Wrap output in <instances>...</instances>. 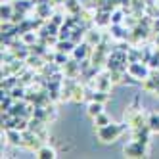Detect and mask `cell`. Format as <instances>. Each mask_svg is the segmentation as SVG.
Returning <instances> with one entry per match:
<instances>
[{
	"mask_svg": "<svg viewBox=\"0 0 159 159\" xmlns=\"http://www.w3.org/2000/svg\"><path fill=\"white\" fill-rule=\"evenodd\" d=\"M92 50H94V48L84 40V42H81V44H77V46H75V50H73V58L79 60V61H81V60H86V58H90Z\"/></svg>",
	"mask_w": 159,
	"mask_h": 159,
	"instance_id": "277c9868",
	"label": "cell"
},
{
	"mask_svg": "<svg viewBox=\"0 0 159 159\" xmlns=\"http://www.w3.org/2000/svg\"><path fill=\"white\" fill-rule=\"evenodd\" d=\"M84 40L90 44V46H98V44L102 42V35H100V33L98 31H92V29H90V31H86V37H84Z\"/></svg>",
	"mask_w": 159,
	"mask_h": 159,
	"instance_id": "5bb4252c",
	"label": "cell"
},
{
	"mask_svg": "<svg viewBox=\"0 0 159 159\" xmlns=\"http://www.w3.org/2000/svg\"><path fill=\"white\" fill-rule=\"evenodd\" d=\"M119 4L121 6H129V4H132V0H119Z\"/></svg>",
	"mask_w": 159,
	"mask_h": 159,
	"instance_id": "44dd1931",
	"label": "cell"
},
{
	"mask_svg": "<svg viewBox=\"0 0 159 159\" xmlns=\"http://www.w3.org/2000/svg\"><path fill=\"white\" fill-rule=\"evenodd\" d=\"M46 2H52V0H33V4H46Z\"/></svg>",
	"mask_w": 159,
	"mask_h": 159,
	"instance_id": "ffe728a7",
	"label": "cell"
},
{
	"mask_svg": "<svg viewBox=\"0 0 159 159\" xmlns=\"http://www.w3.org/2000/svg\"><path fill=\"white\" fill-rule=\"evenodd\" d=\"M6 138L14 146H23V130L19 129H6Z\"/></svg>",
	"mask_w": 159,
	"mask_h": 159,
	"instance_id": "8992f818",
	"label": "cell"
},
{
	"mask_svg": "<svg viewBox=\"0 0 159 159\" xmlns=\"http://www.w3.org/2000/svg\"><path fill=\"white\" fill-rule=\"evenodd\" d=\"M127 119H129V125H130L132 129H140V127H146V125H148V117L144 115L142 111H132V113H129Z\"/></svg>",
	"mask_w": 159,
	"mask_h": 159,
	"instance_id": "5b68a950",
	"label": "cell"
},
{
	"mask_svg": "<svg viewBox=\"0 0 159 159\" xmlns=\"http://www.w3.org/2000/svg\"><path fill=\"white\" fill-rule=\"evenodd\" d=\"M111 84H113V81H111L109 73H107V75H100L98 79H94V81H92V86H94V88H98V90H106V92H109Z\"/></svg>",
	"mask_w": 159,
	"mask_h": 159,
	"instance_id": "ba28073f",
	"label": "cell"
},
{
	"mask_svg": "<svg viewBox=\"0 0 159 159\" xmlns=\"http://www.w3.org/2000/svg\"><path fill=\"white\" fill-rule=\"evenodd\" d=\"M75 46L77 44L71 40V39H67V40H58V44H56V50L58 52H65V54H73V50H75Z\"/></svg>",
	"mask_w": 159,
	"mask_h": 159,
	"instance_id": "30bf717a",
	"label": "cell"
},
{
	"mask_svg": "<svg viewBox=\"0 0 159 159\" xmlns=\"http://www.w3.org/2000/svg\"><path fill=\"white\" fill-rule=\"evenodd\" d=\"M86 98V88L84 86H81V84H75V88H73V94H71V102H75V104H79V102H83Z\"/></svg>",
	"mask_w": 159,
	"mask_h": 159,
	"instance_id": "4fadbf2b",
	"label": "cell"
},
{
	"mask_svg": "<svg viewBox=\"0 0 159 159\" xmlns=\"http://www.w3.org/2000/svg\"><path fill=\"white\" fill-rule=\"evenodd\" d=\"M50 21H52V23H56V25H58V27H61V25L65 23V17H63L61 14H52Z\"/></svg>",
	"mask_w": 159,
	"mask_h": 159,
	"instance_id": "d6986e66",
	"label": "cell"
},
{
	"mask_svg": "<svg viewBox=\"0 0 159 159\" xmlns=\"http://www.w3.org/2000/svg\"><path fill=\"white\" fill-rule=\"evenodd\" d=\"M157 44H159V33H157Z\"/></svg>",
	"mask_w": 159,
	"mask_h": 159,
	"instance_id": "cb8c5ba5",
	"label": "cell"
},
{
	"mask_svg": "<svg viewBox=\"0 0 159 159\" xmlns=\"http://www.w3.org/2000/svg\"><path fill=\"white\" fill-rule=\"evenodd\" d=\"M125 155H129V157H144V155H148V144H144L140 140H132L130 144L125 146Z\"/></svg>",
	"mask_w": 159,
	"mask_h": 159,
	"instance_id": "3957f363",
	"label": "cell"
},
{
	"mask_svg": "<svg viewBox=\"0 0 159 159\" xmlns=\"http://www.w3.org/2000/svg\"><path fill=\"white\" fill-rule=\"evenodd\" d=\"M113 23H123V12H121V10H117V12L113 10V12H111V25Z\"/></svg>",
	"mask_w": 159,
	"mask_h": 159,
	"instance_id": "ac0fdd59",
	"label": "cell"
},
{
	"mask_svg": "<svg viewBox=\"0 0 159 159\" xmlns=\"http://www.w3.org/2000/svg\"><path fill=\"white\" fill-rule=\"evenodd\" d=\"M35 12H37V17H52V2H46V4H37L35 6Z\"/></svg>",
	"mask_w": 159,
	"mask_h": 159,
	"instance_id": "9c48e42d",
	"label": "cell"
},
{
	"mask_svg": "<svg viewBox=\"0 0 159 159\" xmlns=\"http://www.w3.org/2000/svg\"><path fill=\"white\" fill-rule=\"evenodd\" d=\"M125 129H127V125H115V123H109L106 125V127H100L98 129V138L102 142H113V140H117L119 136L125 132Z\"/></svg>",
	"mask_w": 159,
	"mask_h": 159,
	"instance_id": "6da1fadb",
	"label": "cell"
},
{
	"mask_svg": "<svg viewBox=\"0 0 159 159\" xmlns=\"http://www.w3.org/2000/svg\"><path fill=\"white\" fill-rule=\"evenodd\" d=\"M148 125H150V129L153 132L159 134V113H150L148 115Z\"/></svg>",
	"mask_w": 159,
	"mask_h": 159,
	"instance_id": "9a60e30c",
	"label": "cell"
},
{
	"mask_svg": "<svg viewBox=\"0 0 159 159\" xmlns=\"http://www.w3.org/2000/svg\"><path fill=\"white\" fill-rule=\"evenodd\" d=\"M153 31H157V33H159V19H157L155 23H153Z\"/></svg>",
	"mask_w": 159,
	"mask_h": 159,
	"instance_id": "7402d4cb",
	"label": "cell"
},
{
	"mask_svg": "<svg viewBox=\"0 0 159 159\" xmlns=\"http://www.w3.org/2000/svg\"><path fill=\"white\" fill-rule=\"evenodd\" d=\"M127 71L132 77H136V79H142V81H144L146 77L152 75V69H150V65H148L146 61H132V63H129L127 65Z\"/></svg>",
	"mask_w": 159,
	"mask_h": 159,
	"instance_id": "7a4b0ae2",
	"label": "cell"
},
{
	"mask_svg": "<svg viewBox=\"0 0 159 159\" xmlns=\"http://www.w3.org/2000/svg\"><path fill=\"white\" fill-rule=\"evenodd\" d=\"M104 111V104H102V102H94V100H90V104H88V109H86V113L90 117H98L100 113Z\"/></svg>",
	"mask_w": 159,
	"mask_h": 159,
	"instance_id": "7c38bea8",
	"label": "cell"
},
{
	"mask_svg": "<svg viewBox=\"0 0 159 159\" xmlns=\"http://www.w3.org/2000/svg\"><path fill=\"white\" fill-rule=\"evenodd\" d=\"M150 132H153V130L150 129V125L140 127V129H132L134 140H140V142H144V144H150Z\"/></svg>",
	"mask_w": 159,
	"mask_h": 159,
	"instance_id": "52a82bcc",
	"label": "cell"
},
{
	"mask_svg": "<svg viewBox=\"0 0 159 159\" xmlns=\"http://www.w3.org/2000/svg\"><path fill=\"white\" fill-rule=\"evenodd\" d=\"M155 96H159V83H157V90H155Z\"/></svg>",
	"mask_w": 159,
	"mask_h": 159,
	"instance_id": "603a6c76",
	"label": "cell"
},
{
	"mask_svg": "<svg viewBox=\"0 0 159 159\" xmlns=\"http://www.w3.org/2000/svg\"><path fill=\"white\" fill-rule=\"evenodd\" d=\"M35 155L39 159H54L56 157V150H54V148H50V146H40L39 150L35 152Z\"/></svg>",
	"mask_w": 159,
	"mask_h": 159,
	"instance_id": "8fae6325",
	"label": "cell"
},
{
	"mask_svg": "<svg viewBox=\"0 0 159 159\" xmlns=\"http://www.w3.org/2000/svg\"><path fill=\"white\" fill-rule=\"evenodd\" d=\"M109 123H111V119L106 115L104 111H102L98 117H94V125H96V129H100V127H106V125H109Z\"/></svg>",
	"mask_w": 159,
	"mask_h": 159,
	"instance_id": "2e32d148",
	"label": "cell"
},
{
	"mask_svg": "<svg viewBox=\"0 0 159 159\" xmlns=\"http://www.w3.org/2000/svg\"><path fill=\"white\" fill-rule=\"evenodd\" d=\"M54 61H56V63H60V65L63 67L67 61H69V54H65V52H58V50H56V58H54Z\"/></svg>",
	"mask_w": 159,
	"mask_h": 159,
	"instance_id": "e0dca14e",
	"label": "cell"
}]
</instances>
